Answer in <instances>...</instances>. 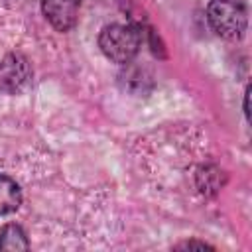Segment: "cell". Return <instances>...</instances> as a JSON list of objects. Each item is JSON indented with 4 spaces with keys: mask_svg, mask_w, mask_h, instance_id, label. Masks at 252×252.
<instances>
[{
    "mask_svg": "<svg viewBox=\"0 0 252 252\" xmlns=\"http://www.w3.org/2000/svg\"><path fill=\"white\" fill-rule=\"evenodd\" d=\"M102 53L114 63H128L136 57L142 45V33L132 24H110L98 35Z\"/></svg>",
    "mask_w": 252,
    "mask_h": 252,
    "instance_id": "1",
    "label": "cell"
},
{
    "mask_svg": "<svg viewBox=\"0 0 252 252\" xmlns=\"http://www.w3.org/2000/svg\"><path fill=\"white\" fill-rule=\"evenodd\" d=\"M207 18L211 28L219 35L226 39L240 37L248 22L246 2L244 0H211L207 8Z\"/></svg>",
    "mask_w": 252,
    "mask_h": 252,
    "instance_id": "2",
    "label": "cell"
},
{
    "mask_svg": "<svg viewBox=\"0 0 252 252\" xmlns=\"http://www.w3.org/2000/svg\"><path fill=\"white\" fill-rule=\"evenodd\" d=\"M32 79L30 63L20 53H8L0 61V89L8 94L20 93Z\"/></svg>",
    "mask_w": 252,
    "mask_h": 252,
    "instance_id": "3",
    "label": "cell"
},
{
    "mask_svg": "<svg viewBox=\"0 0 252 252\" xmlns=\"http://www.w3.org/2000/svg\"><path fill=\"white\" fill-rule=\"evenodd\" d=\"M79 4H81V0H43L41 8H43L45 18L49 20V24L55 30L67 32L77 22Z\"/></svg>",
    "mask_w": 252,
    "mask_h": 252,
    "instance_id": "4",
    "label": "cell"
},
{
    "mask_svg": "<svg viewBox=\"0 0 252 252\" xmlns=\"http://www.w3.org/2000/svg\"><path fill=\"white\" fill-rule=\"evenodd\" d=\"M22 203V193L18 183L8 177V175H0V215H8L14 213Z\"/></svg>",
    "mask_w": 252,
    "mask_h": 252,
    "instance_id": "5",
    "label": "cell"
},
{
    "mask_svg": "<svg viewBox=\"0 0 252 252\" xmlns=\"http://www.w3.org/2000/svg\"><path fill=\"white\" fill-rule=\"evenodd\" d=\"M30 242L26 232L18 224H6L0 228V250H28Z\"/></svg>",
    "mask_w": 252,
    "mask_h": 252,
    "instance_id": "6",
    "label": "cell"
},
{
    "mask_svg": "<svg viewBox=\"0 0 252 252\" xmlns=\"http://www.w3.org/2000/svg\"><path fill=\"white\" fill-rule=\"evenodd\" d=\"M181 246H185V248H193V246H197V248H207V244H203V242H185V244H181Z\"/></svg>",
    "mask_w": 252,
    "mask_h": 252,
    "instance_id": "7",
    "label": "cell"
}]
</instances>
